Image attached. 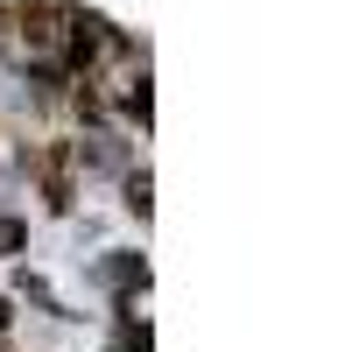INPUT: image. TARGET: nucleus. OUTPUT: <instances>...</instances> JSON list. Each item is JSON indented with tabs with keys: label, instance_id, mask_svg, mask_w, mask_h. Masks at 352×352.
<instances>
[{
	"label": "nucleus",
	"instance_id": "f257e3e1",
	"mask_svg": "<svg viewBox=\"0 0 352 352\" xmlns=\"http://www.w3.org/2000/svg\"><path fill=\"white\" fill-rule=\"evenodd\" d=\"M106 282H113V289H134V282H148V268H141V261H113Z\"/></svg>",
	"mask_w": 352,
	"mask_h": 352
},
{
	"label": "nucleus",
	"instance_id": "7ed1b4c3",
	"mask_svg": "<svg viewBox=\"0 0 352 352\" xmlns=\"http://www.w3.org/2000/svg\"><path fill=\"white\" fill-rule=\"evenodd\" d=\"M0 331H8V303H0Z\"/></svg>",
	"mask_w": 352,
	"mask_h": 352
},
{
	"label": "nucleus",
	"instance_id": "f03ea898",
	"mask_svg": "<svg viewBox=\"0 0 352 352\" xmlns=\"http://www.w3.org/2000/svg\"><path fill=\"white\" fill-rule=\"evenodd\" d=\"M28 247V226H14V219H0V254H21Z\"/></svg>",
	"mask_w": 352,
	"mask_h": 352
}]
</instances>
